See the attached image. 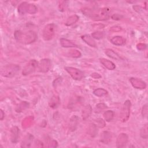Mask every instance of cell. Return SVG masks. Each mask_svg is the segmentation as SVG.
Returning <instances> with one entry per match:
<instances>
[{
    "mask_svg": "<svg viewBox=\"0 0 148 148\" xmlns=\"http://www.w3.org/2000/svg\"><path fill=\"white\" fill-rule=\"evenodd\" d=\"M18 12L21 14H34L37 12V7L32 4L27 2H21L18 6Z\"/></svg>",
    "mask_w": 148,
    "mask_h": 148,
    "instance_id": "obj_4",
    "label": "cell"
},
{
    "mask_svg": "<svg viewBox=\"0 0 148 148\" xmlns=\"http://www.w3.org/2000/svg\"><path fill=\"white\" fill-rule=\"evenodd\" d=\"M51 67V61L49 59L44 58L38 63V69L39 72L42 73L47 72Z\"/></svg>",
    "mask_w": 148,
    "mask_h": 148,
    "instance_id": "obj_9",
    "label": "cell"
},
{
    "mask_svg": "<svg viewBox=\"0 0 148 148\" xmlns=\"http://www.w3.org/2000/svg\"><path fill=\"white\" fill-rule=\"evenodd\" d=\"M4 117H5V113L2 109H1V117H0L1 120H3Z\"/></svg>",
    "mask_w": 148,
    "mask_h": 148,
    "instance_id": "obj_36",
    "label": "cell"
},
{
    "mask_svg": "<svg viewBox=\"0 0 148 148\" xmlns=\"http://www.w3.org/2000/svg\"><path fill=\"white\" fill-rule=\"evenodd\" d=\"M107 108V105H106L105 103H98L95 108V113H100L102 110L105 109Z\"/></svg>",
    "mask_w": 148,
    "mask_h": 148,
    "instance_id": "obj_28",
    "label": "cell"
},
{
    "mask_svg": "<svg viewBox=\"0 0 148 148\" xmlns=\"http://www.w3.org/2000/svg\"><path fill=\"white\" fill-rule=\"evenodd\" d=\"M82 39L88 45H89L91 47H96V43L93 39L92 37H91L89 35H84L81 36Z\"/></svg>",
    "mask_w": 148,
    "mask_h": 148,
    "instance_id": "obj_18",
    "label": "cell"
},
{
    "mask_svg": "<svg viewBox=\"0 0 148 148\" xmlns=\"http://www.w3.org/2000/svg\"><path fill=\"white\" fill-rule=\"evenodd\" d=\"M91 35H92V37L95 39H101L103 38L105 34L103 32H102V31H96L93 32Z\"/></svg>",
    "mask_w": 148,
    "mask_h": 148,
    "instance_id": "obj_29",
    "label": "cell"
},
{
    "mask_svg": "<svg viewBox=\"0 0 148 148\" xmlns=\"http://www.w3.org/2000/svg\"><path fill=\"white\" fill-rule=\"evenodd\" d=\"M68 2L67 1H62L61 2V5H59V9H60V11H65V9H66V6H67V5H66L65 3H67Z\"/></svg>",
    "mask_w": 148,
    "mask_h": 148,
    "instance_id": "obj_31",
    "label": "cell"
},
{
    "mask_svg": "<svg viewBox=\"0 0 148 148\" xmlns=\"http://www.w3.org/2000/svg\"><path fill=\"white\" fill-rule=\"evenodd\" d=\"M14 36L18 42L24 45H28L34 42L38 37L36 32L32 30L28 31H16L14 33Z\"/></svg>",
    "mask_w": 148,
    "mask_h": 148,
    "instance_id": "obj_2",
    "label": "cell"
},
{
    "mask_svg": "<svg viewBox=\"0 0 148 148\" xmlns=\"http://www.w3.org/2000/svg\"><path fill=\"white\" fill-rule=\"evenodd\" d=\"M78 123H79V117L77 116L73 115L71 117L69 120V128L71 131H74L75 130H76L77 127Z\"/></svg>",
    "mask_w": 148,
    "mask_h": 148,
    "instance_id": "obj_16",
    "label": "cell"
},
{
    "mask_svg": "<svg viewBox=\"0 0 148 148\" xmlns=\"http://www.w3.org/2000/svg\"><path fill=\"white\" fill-rule=\"evenodd\" d=\"M114 116V113L112 110H108L105 112L103 114V116L106 121H110L111 120H112Z\"/></svg>",
    "mask_w": 148,
    "mask_h": 148,
    "instance_id": "obj_26",
    "label": "cell"
},
{
    "mask_svg": "<svg viewBox=\"0 0 148 148\" xmlns=\"http://www.w3.org/2000/svg\"><path fill=\"white\" fill-rule=\"evenodd\" d=\"M99 61L101 63L109 70H113L116 68V65H114V64L109 60L102 58L99 59Z\"/></svg>",
    "mask_w": 148,
    "mask_h": 148,
    "instance_id": "obj_17",
    "label": "cell"
},
{
    "mask_svg": "<svg viewBox=\"0 0 148 148\" xmlns=\"http://www.w3.org/2000/svg\"><path fill=\"white\" fill-rule=\"evenodd\" d=\"M140 136L143 139H147L148 136L147 134V124H146L140 130Z\"/></svg>",
    "mask_w": 148,
    "mask_h": 148,
    "instance_id": "obj_25",
    "label": "cell"
},
{
    "mask_svg": "<svg viewBox=\"0 0 148 148\" xmlns=\"http://www.w3.org/2000/svg\"><path fill=\"white\" fill-rule=\"evenodd\" d=\"M34 137L32 135L30 134H27V135L24 137L21 143V147L25 148L31 147L32 143L34 140Z\"/></svg>",
    "mask_w": 148,
    "mask_h": 148,
    "instance_id": "obj_13",
    "label": "cell"
},
{
    "mask_svg": "<svg viewBox=\"0 0 148 148\" xmlns=\"http://www.w3.org/2000/svg\"><path fill=\"white\" fill-rule=\"evenodd\" d=\"M60 100L58 96L54 95L51 98L49 101V106L50 108L53 109H55L58 106V105H60Z\"/></svg>",
    "mask_w": 148,
    "mask_h": 148,
    "instance_id": "obj_20",
    "label": "cell"
},
{
    "mask_svg": "<svg viewBox=\"0 0 148 148\" xmlns=\"http://www.w3.org/2000/svg\"><path fill=\"white\" fill-rule=\"evenodd\" d=\"M130 82L132 86L135 88L145 89L146 87V83L141 79L135 77H131L130 79Z\"/></svg>",
    "mask_w": 148,
    "mask_h": 148,
    "instance_id": "obj_10",
    "label": "cell"
},
{
    "mask_svg": "<svg viewBox=\"0 0 148 148\" xmlns=\"http://www.w3.org/2000/svg\"><path fill=\"white\" fill-rule=\"evenodd\" d=\"M105 53L106 54V56H108L109 57L112 59L116 60H120L121 59V57L119 56V55L112 49H107L105 50Z\"/></svg>",
    "mask_w": 148,
    "mask_h": 148,
    "instance_id": "obj_21",
    "label": "cell"
},
{
    "mask_svg": "<svg viewBox=\"0 0 148 148\" xmlns=\"http://www.w3.org/2000/svg\"><path fill=\"white\" fill-rule=\"evenodd\" d=\"M56 25L53 23L47 24L42 31V37L45 40H49L53 38L55 34Z\"/></svg>",
    "mask_w": 148,
    "mask_h": 148,
    "instance_id": "obj_5",
    "label": "cell"
},
{
    "mask_svg": "<svg viewBox=\"0 0 148 148\" xmlns=\"http://www.w3.org/2000/svg\"><path fill=\"white\" fill-rule=\"evenodd\" d=\"M128 142V136L125 134H120L116 140V147L119 148L124 147L125 146Z\"/></svg>",
    "mask_w": 148,
    "mask_h": 148,
    "instance_id": "obj_11",
    "label": "cell"
},
{
    "mask_svg": "<svg viewBox=\"0 0 148 148\" xmlns=\"http://www.w3.org/2000/svg\"><path fill=\"white\" fill-rule=\"evenodd\" d=\"M110 42L116 46H122L125 45L126 40L121 36H115L110 39Z\"/></svg>",
    "mask_w": 148,
    "mask_h": 148,
    "instance_id": "obj_15",
    "label": "cell"
},
{
    "mask_svg": "<svg viewBox=\"0 0 148 148\" xmlns=\"http://www.w3.org/2000/svg\"><path fill=\"white\" fill-rule=\"evenodd\" d=\"M82 12L85 16L93 20L102 21L108 20L109 18L110 9L108 8L98 9L84 8L82 9Z\"/></svg>",
    "mask_w": 148,
    "mask_h": 148,
    "instance_id": "obj_1",
    "label": "cell"
},
{
    "mask_svg": "<svg viewBox=\"0 0 148 148\" xmlns=\"http://www.w3.org/2000/svg\"><path fill=\"white\" fill-rule=\"evenodd\" d=\"M58 145L57 144V141L54 140H53L51 142V143H50V145L49 146V147H57Z\"/></svg>",
    "mask_w": 148,
    "mask_h": 148,
    "instance_id": "obj_34",
    "label": "cell"
},
{
    "mask_svg": "<svg viewBox=\"0 0 148 148\" xmlns=\"http://www.w3.org/2000/svg\"><path fill=\"white\" fill-rule=\"evenodd\" d=\"M131 106V103L130 100H126L124 103L120 115V119L122 122H125L128 120L130 115Z\"/></svg>",
    "mask_w": 148,
    "mask_h": 148,
    "instance_id": "obj_7",
    "label": "cell"
},
{
    "mask_svg": "<svg viewBox=\"0 0 148 148\" xmlns=\"http://www.w3.org/2000/svg\"><path fill=\"white\" fill-rule=\"evenodd\" d=\"M142 114L143 117H147V105L145 104L143 106L142 110Z\"/></svg>",
    "mask_w": 148,
    "mask_h": 148,
    "instance_id": "obj_30",
    "label": "cell"
},
{
    "mask_svg": "<svg viewBox=\"0 0 148 148\" xmlns=\"http://www.w3.org/2000/svg\"><path fill=\"white\" fill-rule=\"evenodd\" d=\"M112 134L108 131H103L101 133L100 140L104 144H109L112 140Z\"/></svg>",
    "mask_w": 148,
    "mask_h": 148,
    "instance_id": "obj_14",
    "label": "cell"
},
{
    "mask_svg": "<svg viewBox=\"0 0 148 148\" xmlns=\"http://www.w3.org/2000/svg\"><path fill=\"white\" fill-rule=\"evenodd\" d=\"M60 42L61 46L64 47H78L76 44H75L72 42L65 38H61L60 39Z\"/></svg>",
    "mask_w": 148,
    "mask_h": 148,
    "instance_id": "obj_19",
    "label": "cell"
},
{
    "mask_svg": "<svg viewBox=\"0 0 148 148\" xmlns=\"http://www.w3.org/2000/svg\"><path fill=\"white\" fill-rule=\"evenodd\" d=\"M20 130L17 126H14L11 128L10 131V140L13 143H16L18 140Z\"/></svg>",
    "mask_w": 148,
    "mask_h": 148,
    "instance_id": "obj_12",
    "label": "cell"
},
{
    "mask_svg": "<svg viewBox=\"0 0 148 148\" xmlns=\"http://www.w3.org/2000/svg\"><path fill=\"white\" fill-rule=\"evenodd\" d=\"M91 77L94 79H99V78L101 77V76L98 73H93L91 75Z\"/></svg>",
    "mask_w": 148,
    "mask_h": 148,
    "instance_id": "obj_33",
    "label": "cell"
},
{
    "mask_svg": "<svg viewBox=\"0 0 148 148\" xmlns=\"http://www.w3.org/2000/svg\"><path fill=\"white\" fill-rule=\"evenodd\" d=\"M79 18V17L76 14H73L69 16L65 22V25L67 26H71L76 23Z\"/></svg>",
    "mask_w": 148,
    "mask_h": 148,
    "instance_id": "obj_23",
    "label": "cell"
},
{
    "mask_svg": "<svg viewBox=\"0 0 148 148\" xmlns=\"http://www.w3.org/2000/svg\"><path fill=\"white\" fill-rule=\"evenodd\" d=\"M140 47H142V50H144L146 48V45L145 44H139L137 45V48L138 50H140Z\"/></svg>",
    "mask_w": 148,
    "mask_h": 148,
    "instance_id": "obj_35",
    "label": "cell"
},
{
    "mask_svg": "<svg viewBox=\"0 0 148 148\" xmlns=\"http://www.w3.org/2000/svg\"><path fill=\"white\" fill-rule=\"evenodd\" d=\"M97 127L102 128L105 127V121L101 118H98L95 120V122L94 123Z\"/></svg>",
    "mask_w": 148,
    "mask_h": 148,
    "instance_id": "obj_27",
    "label": "cell"
},
{
    "mask_svg": "<svg viewBox=\"0 0 148 148\" xmlns=\"http://www.w3.org/2000/svg\"><path fill=\"white\" fill-rule=\"evenodd\" d=\"M92 112V108L90 105H86L83 109L82 117L84 120H86L90 117Z\"/></svg>",
    "mask_w": 148,
    "mask_h": 148,
    "instance_id": "obj_22",
    "label": "cell"
},
{
    "mask_svg": "<svg viewBox=\"0 0 148 148\" xmlns=\"http://www.w3.org/2000/svg\"><path fill=\"white\" fill-rule=\"evenodd\" d=\"M20 66L17 64H8L2 66L1 69V75L8 78L15 76L20 71Z\"/></svg>",
    "mask_w": 148,
    "mask_h": 148,
    "instance_id": "obj_3",
    "label": "cell"
},
{
    "mask_svg": "<svg viewBox=\"0 0 148 148\" xmlns=\"http://www.w3.org/2000/svg\"><path fill=\"white\" fill-rule=\"evenodd\" d=\"M118 16L119 15H117V14H114V15H113L112 16V18L113 19H114V20H120V18H121V16H119L118 17Z\"/></svg>",
    "mask_w": 148,
    "mask_h": 148,
    "instance_id": "obj_37",
    "label": "cell"
},
{
    "mask_svg": "<svg viewBox=\"0 0 148 148\" xmlns=\"http://www.w3.org/2000/svg\"><path fill=\"white\" fill-rule=\"evenodd\" d=\"M93 94L97 97H103V96L106 95L108 94V91L103 88H97V89L94 90L93 91Z\"/></svg>",
    "mask_w": 148,
    "mask_h": 148,
    "instance_id": "obj_24",
    "label": "cell"
},
{
    "mask_svg": "<svg viewBox=\"0 0 148 148\" xmlns=\"http://www.w3.org/2000/svg\"><path fill=\"white\" fill-rule=\"evenodd\" d=\"M64 69L74 80H80L84 77V72L77 68L72 66H65L64 67Z\"/></svg>",
    "mask_w": 148,
    "mask_h": 148,
    "instance_id": "obj_6",
    "label": "cell"
},
{
    "mask_svg": "<svg viewBox=\"0 0 148 148\" xmlns=\"http://www.w3.org/2000/svg\"><path fill=\"white\" fill-rule=\"evenodd\" d=\"M38 62L35 60H31L24 67L22 73L23 75H28L33 73L38 66Z\"/></svg>",
    "mask_w": 148,
    "mask_h": 148,
    "instance_id": "obj_8",
    "label": "cell"
},
{
    "mask_svg": "<svg viewBox=\"0 0 148 148\" xmlns=\"http://www.w3.org/2000/svg\"><path fill=\"white\" fill-rule=\"evenodd\" d=\"M62 80V79L61 77H59L58 78H57V79L53 82V86L55 87H57L58 84H60L61 83Z\"/></svg>",
    "mask_w": 148,
    "mask_h": 148,
    "instance_id": "obj_32",
    "label": "cell"
}]
</instances>
